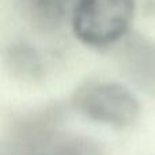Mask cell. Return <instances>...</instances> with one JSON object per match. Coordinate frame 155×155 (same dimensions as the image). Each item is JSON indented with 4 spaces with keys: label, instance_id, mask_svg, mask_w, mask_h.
I'll use <instances>...</instances> for the list:
<instances>
[{
    "label": "cell",
    "instance_id": "cell-2",
    "mask_svg": "<svg viewBox=\"0 0 155 155\" xmlns=\"http://www.w3.org/2000/svg\"><path fill=\"white\" fill-rule=\"evenodd\" d=\"M71 104L87 118L114 128L132 125L140 116V104L134 93L109 80H90L80 84L72 94Z\"/></svg>",
    "mask_w": 155,
    "mask_h": 155
},
{
    "label": "cell",
    "instance_id": "cell-6",
    "mask_svg": "<svg viewBox=\"0 0 155 155\" xmlns=\"http://www.w3.org/2000/svg\"><path fill=\"white\" fill-rule=\"evenodd\" d=\"M5 65L11 75L25 83H40L45 75L40 53L27 42H12L5 49Z\"/></svg>",
    "mask_w": 155,
    "mask_h": 155
},
{
    "label": "cell",
    "instance_id": "cell-3",
    "mask_svg": "<svg viewBox=\"0 0 155 155\" xmlns=\"http://www.w3.org/2000/svg\"><path fill=\"white\" fill-rule=\"evenodd\" d=\"M116 61L137 90L155 98V40L140 33L127 34L120 41Z\"/></svg>",
    "mask_w": 155,
    "mask_h": 155
},
{
    "label": "cell",
    "instance_id": "cell-5",
    "mask_svg": "<svg viewBox=\"0 0 155 155\" xmlns=\"http://www.w3.org/2000/svg\"><path fill=\"white\" fill-rule=\"evenodd\" d=\"M78 0H18L22 15L33 27L54 31L72 18Z\"/></svg>",
    "mask_w": 155,
    "mask_h": 155
},
{
    "label": "cell",
    "instance_id": "cell-1",
    "mask_svg": "<svg viewBox=\"0 0 155 155\" xmlns=\"http://www.w3.org/2000/svg\"><path fill=\"white\" fill-rule=\"evenodd\" d=\"M135 0H78L71 23L82 44L104 48L128 34Z\"/></svg>",
    "mask_w": 155,
    "mask_h": 155
},
{
    "label": "cell",
    "instance_id": "cell-4",
    "mask_svg": "<svg viewBox=\"0 0 155 155\" xmlns=\"http://www.w3.org/2000/svg\"><path fill=\"white\" fill-rule=\"evenodd\" d=\"M2 155H104L101 147L87 136L54 131L22 143H3Z\"/></svg>",
    "mask_w": 155,
    "mask_h": 155
}]
</instances>
